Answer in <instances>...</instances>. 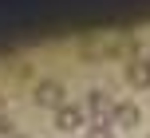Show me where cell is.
Masks as SVG:
<instances>
[{"mask_svg":"<svg viewBox=\"0 0 150 138\" xmlns=\"http://www.w3.org/2000/svg\"><path fill=\"white\" fill-rule=\"evenodd\" d=\"M87 107L83 103H63L59 111H55V118H52V126L59 134H75V130H87Z\"/></svg>","mask_w":150,"mask_h":138,"instance_id":"cell-1","label":"cell"},{"mask_svg":"<svg viewBox=\"0 0 150 138\" xmlns=\"http://www.w3.org/2000/svg\"><path fill=\"white\" fill-rule=\"evenodd\" d=\"M32 103H36V107H47V111H59L63 103H67V87H63L59 79H40V83L32 87Z\"/></svg>","mask_w":150,"mask_h":138,"instance_id":"cell-2","label":"cell"},{"mask_svg":"<svg viewBox=\"0 0 150 138\" xmlns=\"http://www.w3.org/2000/svg\"><path fill=\"white\" fill-rule=\"evenodd\" d=\"M83 107H87V118H91V123H111V115H115V99L103 91V87H91Z\"/></svg>","mask_w":150,"mask_h":138,"instance_id":"cell-3","label":"cell"},{"mask_svg":"<svg viewBox=\"0 0 150 138\" xmlns=\"http://www.w3.org/2000/svg\"><path fill=\"white\" fill-rule=\"evenodd\" d=\"M138 123H142V107L138 103H115V115H111V126L119 134H127V130H138Z\"/></svg>","mask_w":150,"mask_h":138,"instance_id":"cell-4","label":"cell"},{"mask_svg":"<svg viewBox=\"0 0 150 138\" xmlns=\"http://www.w3.org/2000/svg\"><path fill=\"white\" fill-rule=\"evenodd\" d=\"M127 83L134 87V91H146L150 87V59L146 55H138V59L127 63Z\"/></svg>","mask_w":150,"mask_h":138,"instance_id":"cell-5","label":"cell"},{"mask_svg":"<svg viewBox=\"0 0 150 138\" xmlns=\"http://www.w3.org/2000/svg\"><path fill=\"white\" fill-rule=\"evenodd\" d=\"M83 134H87V138H119V130H115L111 123H87Z\"/></svg>","mask_w":150,"mask_h":138,"instance_id":"cell-6","label":"cell"},{"mask_svg":"<svg viewBox=\"0 0 150 138\" xmlns=\"http://www.w3.org/2000/svg\"><path fill=\"white\" fill-rule=\"evenodd\" d=\"M16 134V123H12V115L8 111H0V138H12Z\"/></svg>","mask_w":150,"mask_h":138,"instance_id":"cell-7","label":"cell"},{"mask_svg":"<svg viewBox=\"0 0 150 138\" xmlns=\"http://www.w3.org/2000/svg\"><path fill=\"white\" fill-rule=\"evenodd\" d=\"M12 138H28V134H12Z\"/></svg>","mask_w":150,"mask_h":138,"instance_id":"cell-8","label":"cell"},{"mask_svg":"<svg viewBox=\"0 0 150 138\" xmlns=\"http://www.w3.org/2000/svg\"><path fill=\"white\" fill-rule=\"evenodd\" d=\"M0 103H4V99H0ZM0 111H4V107H0Z\"/></svg>","mask_w":150,"mask_h":138,"instance_id":"cell-9","label":"cell"}]
</instances>
